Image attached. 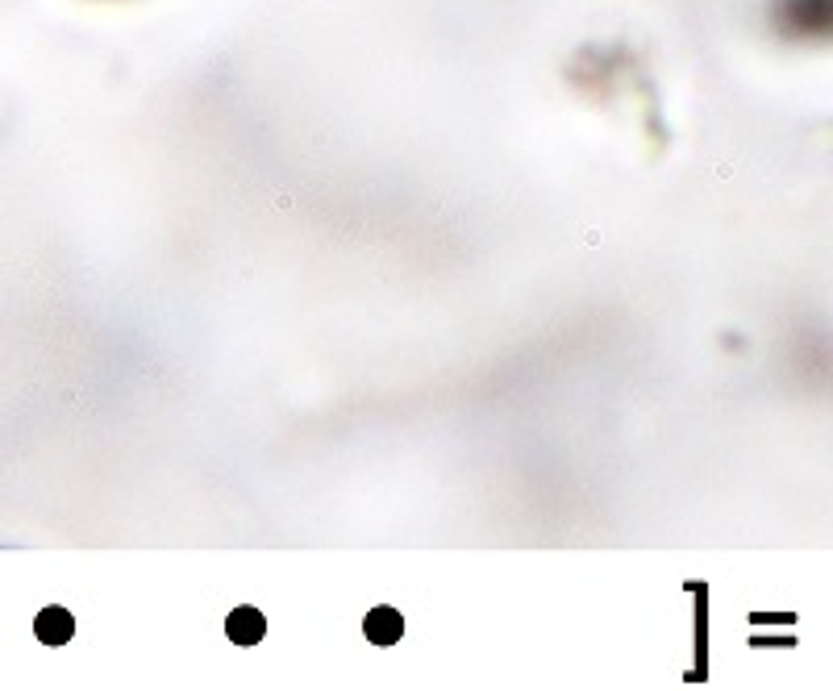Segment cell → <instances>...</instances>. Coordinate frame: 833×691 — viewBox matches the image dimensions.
I'll return each instance as SVG.
<instances>
[{
    "label": "cell",
    "instance_id": "3",
    "mask_svg": "<svg viewBox=\"0 0 833 691\" xmlns=\"http://www.w3.org/2000/svg\"><path fill=\"white\" fill-rule=\"evenodd\" d=\"M400 633H405V621H400L396 608H375V612H367V637H371L375 646H392Z\"/></svg>",
    "mask_w": 833,
    "mask_h": 691
},
{
    "label": "cell",
    "instance_id": "1",
    "mask_svg": "<svg viewBox=\"0 0 833 691\" xmlns=\"http://www.w3.org/2000/svg\"><path fill=\"white\" fill-rule=\"evenodd\" d=\"M34 633L42 637L46 646H63V642H71V637H75V621H71L67 608H42L38 621H34Z\"/></svg>",
    "mask_w": 833,
    "mask_h": 691
},
{
    "label": "cell",
    "instance_id": "2",
    "mask_svg": "<svg viewBox=\"0 0 833 691\" xmlns=\"http://www.w3.org/2000/svg\"><path fill=\"white\" fill-rule=\"evenodd\" d=\"M263 629L267 625H263V612L259 608H234L230 621H225V633H230L238 646H255L259 637H263Z\"/></svg>",
    "mask_w": 833,
    "mask_h": 691
}]
</instances>
